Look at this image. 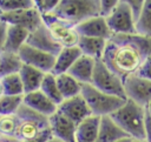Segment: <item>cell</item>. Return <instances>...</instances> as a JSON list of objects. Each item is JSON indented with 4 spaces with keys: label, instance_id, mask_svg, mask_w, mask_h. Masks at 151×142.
<instances>
[{
    "label": "cell",
    "instance_id": "cell-36",
    "mask_svg": "<svg viewBox=\"0 0 151 142\" xmlns=\"http://www.w3.org/2000/svg\"><path fill=\"white\" fill-rule=\"evenodd\" d=\"M51 137H52V133H51V130H50V128H48V129H45L44 131H41V133H40L39 135H37L35 137L29 138V140H26V141H24V142H47Z\"/></svg>",
    "mask_w": 151,
    "mask_h": 142
},
{
    "label": "cell",
    "instance_id": "cell-12",
    "mask_svg": "<svg viewBox=\"0 0 151 142\" xmlns=\"http://www.w3.org/2000/svg\"><path fill=\"white\" fill-rule=\"evenodd\" d=\"M29 46L40 49L42 52H46L52 55H57L61 50V45L52 36L51 32L47 29V27L44 25H40L35 31L31 32L27 39V42Z\"/></svg>",
    "mask_w": 151,
    "mask_h": 142
},
{
    "label": "cell",
    "instance_id": "cell-40",
    "mask_svg": "<svg viewBox=\"0 0 151 142\" xmlns=\"http://www.w3.org/2000/svg\"><path fill=\"white\" fill-rule=\"evenodd\" d=\"M47 142H64V141H61V140H59V138H57V137H54V136H52Z\"/></svg>",
    "mask_w": 151,
    "mask_h": 142
},
{
    "label": "cell",
    "instance_id": "cell-4",
    "mask_svg": "<svg viewBox=\"0 0 151 142\" xmlns=\"http://www.w3.org/2000/svg\"><path fill=\"white\" fill-rule=\"evenodd\" d=\"M81 96L85 99L91 114L99 117L111 116L126 101V99L106 94L93 87L91 83L81 86Z\"/></svg>",
    "mask_w": 151,
    "mask_h": 142
},
{
    "label": "cell",
    "instance_id": "cell-32",
    "mask_svg": "<svg viewBox=\"0 0 151 142\" xmlns=\"http://www.w3.org/2000/svg\"><path fill=\"white\" fill-rule=\"evenodd\" d=\"M60 0H33L34 8L41 14V16L51 14L57 8Z\"/></svg>",
    "mask_w": 151,
    "mask_h": 142
},
{
    "label": "cell",
    "instance_id": "cell-22",
    "mask_svg": "<svg viewBox=\"0 0 151 142\" xmlns=\"http://www.w3.org/2000/svg\"><path fill=\"white\" fill-rule=\"evenodd\" d=\"M28 35H29V32L27 29H25L22 27L8 25L4 52L18 53L20 50V48L27 42Z\"/></svg>",
    "mask_w": 151,
    "mask_h": 142
},
{
    "label": "cell",
    "instance_id": "cell-31",
    "mask_svg": "<svg viewBox=\"0 0 151 142\" xmlns=\"http://www.w3.org/2000/svg\"><path fill=\"white\" fill-rule=\"evenodd\" d=\"M32 7H34L33 0H0V11L2 13L21 11Z\"/></svg>",
    "mask_w": 151,
    "mask_h": 142
},
{
    "label": "cell",
    "instance_id": "cell-21",
    "mask_svg": "<svg viewBox=\"0 0 151 142\" xmlns=\"http://www.w3.org/2000/svg\"><path fill=\"white\" fill-rule=\"evenodd\" d=\"M42 22L47 27V29L51 32L52 36L60 45L66 39V36L72 32V29L74 28L70 23H67L64 20H61L58 16H55L53 13L47 14V15H44L42 16Z\"/></svg>",
    "mask_w": 151,
    "mask_h": 142
},
{
    "label": "cell",
    "instance_id": "cell-39",
    "mask_svg": "<svg viewBox=\"0 0 151 142\" xmlns=\"http://www.w3.org/2000/svg\"><path fill=\"white\" fill-rule=\"evenodd\" d=\"M0 142H21L15 137H6V136H0Z\"/></svg>",
    "mask_w": 151,
    "mask_h": 142
},
{
    "label": "cell",
    "instance_id": "cell-9",
    "mask_svg": "<svg viewBox=\"0 0 151 142\" xmlns=\"http://www.w3.org/2000/svg\"><path fill=\"white\" fill-rule=\"evenodd\" d=\"M0 20L9 26L22 27L29 33L35 31L40 25H42V16L34 7L9 13H2L0 15Z\"/></svg>",
    "mask_w": 151,
    "mask_h": 142
},
{
    "label": "cell",
    "instance_id": "cell-5",
    "mask_svg": "<svg viewBox=\"0 0 151 142\" xmlns=\"http://www.w3.org/2000/svg\"><path fill=\"white\" fill-rule=\"evenodd\" d=\"M17 115L20 120V123L15 138H18L21 142L35 137L41 131L50 128L48 117L32 110L24 103L17 111Z\"/></svg>",
    "mask_w": 151,
    "mask_h": 142
},
{
    "label": "cell",
    "instance_id": "cell-41",
    "mask_svg": "<svg viewBox=\"0 0 151 142\" xmlns=\"http://www.w3.org/2000/svg\"><path fill=\"white\" fill-rule=\"evenodd\" d=\"M4 95H5V93H4V87H2V83H1V79H0V99H1Z\"/></svg>",
    "mask_w": 151,
    "mask_h": 142
},
{
    "label": "cell",
    "instance_id": "cell-35",
    "mask_svg": "<svg viewBox=\"0 0 151 142\" xmlns=\"http://www.w3.org/2000/svg\"><path fill=\"white\" fill-rule=\"evenodd\" d=\"M137 74L151 81V55L144 61V63H143V65L140 66V68L138 69Z\"/></svg>",
    "mask_w": 151,
    "mask_h": 142
},
{
    "label": "cell",
    "instance_id": "cell-38",
    "mask_svg": "<svg viewBox=\"0 0 151 142\" xmlns=\"http://www.w3.org/2000/svg\"><path fill=\"white\" fill-rule=\"evenodd\" d=\"M145 140L146 142H151V116L146 111V120H145Z\"/></svg>",
    "mask_w": 151,
    "mask_h": 142
},
{
    "label": "cell",
    "instance_id": "cell-24",
    "mask_svg": "<svg viewBox=\"0 0 151 142\" xmlns=\"http://www.w3.org/2000/svg\"><path fill=\"white\" fill-rule=\"evenodd\" d=\"M57 83L63 99H71L81 94V83L78 82L68 73L57 75Z\"/></svg>",
    "mask_w": 151,
    "mask_h": 142
},
{
    "label": "cell",
    "instance_id": "cell-42",
    "mask_svg": "<svg viewBox=\"0 0 151 142\" xmlns=\"http://www.w3.org/2000/svg\"><path fill=\"white\" fill-rule=\"evenodd\" d=\"M146 111H147V114L151 116V102H150V103L146 106Z\"/></svg>",
    "mask_w": 151,
    "mask_h": 142
},
{
    "label": "cell",
    "instance_id": "cell-13",
    "mask_svg": "<svg viewBox=\"0 0 151 142\" xmlns=\"http://www.w3.org/2000/svg\"><path fill=\"white\" fill-rule=\"evenodd\" d=\"M58 110L61 111L65 116L71 119L76 124L80 123L88 116H91V110L85 101V99L80 95H77L71 99H65L58 106Z\"/></svg>",
    "mask_w": 151,
    "mask_h": 142
},
{
    "label": "cell",
    "instance_id": "cell-30",
    "mask_svg": "<svg viewBox=\"0 0 151 142\" xmlns=\"http://www.w3.org/2000/svg\"><path fill=\"white\" fill-rule=\"evenodd\" d=\"M24 103L22 96H9L4 95L0 99V116L2 115H14Z\"/></svg>",
    "mask_w": 151,
    "mask_h": 142
},
{
    "label": "cell",
    "instance_id": "cell-14",
    "mask_svg": "<svg viewBox=\"0 0 151 142\" xmlns=\"http://www.w3.org/2000/svg\"><path fill=\"white\" fill-rule=\"evenodd\" d=\"M77 33L80 36H88V38H99L104 40H109L113 34L109 28L106 19L97 15L85 20L84 22L79 23L74 27Z\"/></svg>",
    "mask_w": 151,
    "mask_h": 142
},
{
    "label": "cell",
    "instance_id": "cell-29",
    "mask_svg": "<svg viewBox=\"0 0 151 142\" xmlns=\"http://www.w3.org/2000/svg\"><path fill=\"white\" fill-rule=\"evenodd\" d=\"M20 120L17 114L0 116V136L15 137Z\"/></svg>",
    "mask_w": 151,
    "mask_h": 142
},
{
    "label": "cell",
    "instance_id": "cell-17",
    "mask_svg": "<svg viewBox=\"0 0 151 142\" xmlns=\"http://www.w3.org/2000/svg\"><path fill=\"white\" fill-rule=\"evenodd\" d=\"M126 137H129L127 134L112 120L111 116H104L100 119L97 142H118Z\"/></svg>",
    "mask_w": 151,
    "mask_h": 142
},
{
    "label": "cell",
    "instance_id": "cell-19",
    "mask_svg": "<svg viewBox=\"0 0 151 142\" xmlns=\"http://www.w3.org/2000/svg\"><path fill=\"white\" fill-rule=\"evenodd\" d=\"M100 119L101 117L99 116L91 115L78 123L76 130V142H97Z\"/></svg>",
    "mask_w": 151,
    "mask_h": 142
},
{
    "label": "cell",
    "instance_id": "cell-20",
    "mask_svg": "<svg viewBox=\"0 0 151 142\" xmlns=\"http://www.w3.org/2000/svg\"><path fill=\"white\" fill-rule=\"evenodd\" d=\"M45 74L46 73H44V72H41L34 67L22 65V67L19 72V75H20V79H21L22 84H24L25 94L39 90L41 87L42 80L45 77Z\"/></svg>",
    "mask_w": 151,
    "mask_h": 142
},
{
    "label": "cell",
    "instance_id": "cell-2",
    "mask_svg": "<svg viewBox=\"0 0 151 142\" xmlns=\"http://www.w3.org/2000/svg\"><path fill=\"white\" fill-rule=\"evenodd\" d=\"M112 120L127 134L130 138L144 140L145 138V120L146 108L139 106L130 100L111 115Z\"/></svg>",
    "mask_w": 151,
    "mask_h": 142
},
{
    "label": "cell",
    "instance_id": "cell-44",
    "mask_svg": "<svg viewBox=\"0 0 151 142\" xmlns=\"http://www.w3.org/2000/svg\"><path fill=\"white\" fill-rule=\"evenodd\" d=\"M131 142H146V140H145V138H144V140H133V138H132Z\"/></svg>",
    "mask_w": 151,
    "mask_h": 142
},
{
    "label": "cell",
    "instance_id": "cell-26",
    "mask_svg": "<svg viewBox=\"0 0 151 142\" xmlns=\"http://www.w3.org/2000/svg\"><path fill=\"white\" fill-rule=\"evenodd\" d=\"M40 90L50 99L52 100L55 104H60L63 102V96L60 94V90L58 88V83H57V76L52 73H46L45 77L42 80Z\"/></svg>",
    "mask_w": 151,
    "mask_h": 142
},
{
    "label": "cell",
    "instance_id": "cell-18",
    "mask_svg": "<svg viewBox=\"0 0 151 142\" xmlns=\"http://www.w3.org/2000/svg\"><path fill=\"white\" fill-rule=\"evenodd\" d=\"M81 56V52L78 47H72V48H61V50L55 55V61L54 66L52 69V74L60 75L68 73L71 67L74 65V62Z\"/></svg>",
    "mask_w": 151,
    "mask_h": 142
},
{
    "label": "cell",
    "instance_id": "cell-3",
    "mask_svg": "<svg viewBox=\"0 0 151 142\" xmlns=\"http://www.w3.org/2000/svg\"><path fill=\"white\" fill-rule=\"evenodd\" d=\"M53 14L76 27L99 15V0H60Z\"/></svg>",
    "mask_w": 151,
    "mask_h": 142
},
{
    "label": "cell",
    "instance_id": "cell-10",
    "mask_svg": "<svg viewBox=\"0 0 151 142\" xmlns=\"http://www.w3.org/2000/svg\"><path fill=\"white\" fill-rule=\"evenodd\" d=\"M18 54L24 65L34 67L44 73H51L53 69L55 56L46 52H42L40 49H37L29 46L28 43H25L20 48Z\"/></svg>",
    "mask_w": 151,
    "mask_h": 142
},
{
    "label": "cell",
    "instance_id": "cell-11",
    "mask_svg": "<svg viewBox=\"0 0 151 142\" xmlns=\"http://www.w3.org/2000/svg\"><path fill=\"white\" fill-rule=\"evenodd\" d=\"M48 123L52 136L64 142H76L77 124L61 111L57 110L52 116H50Z\"/></svg>",
    "mask_w": 151,
    "mask_h": 142
},
{
    "label": "cell",
    "instance_id": "cell-27",
    "mask_svg": "<svg viewBox=\"0 0 151 142\" xmlns=\"http://www.w3.org/2000/svg\"><path fill=\"white\" fill-rule=\"evenodd\" d=\"M136 34L151 39V0H144V7L136 21Z\"/></svg>",
    "mask_w": 151,
    "mask_h": 142
},
{
    "label": "cell",
    "instance_id": "cell-28",
    "mask_svg": "<svg viewBox=\"0 0 151 142\" xmlns=\"http://www.w3.org/2000/svg\"><path fill=\"white\" fill-rule=\"evenodd\" d=\"M1 83H2V87H4L5 95H9V96H22V95H25L24 84H22V81L20 79L19 73L7 75V76L2 77Z\"/></svg>",
    "mask_w": 151,
    "mask_h": 142
},
{
    "label": "cell",
    "instance_id": "cell-15",
    "mask_svg": "<svg viewBox=\"0 0 151 142\" xmlns=\"http://www.w3.org/2000/svg\"><path fill=\"white\" fill-rule=\"evenodd\" d=\"M24 104L46 117L52 116L58 110V104H55L52 100H50L40 89L25 94Z\"/></svg>",
    "mask_w": 151,
    "mask_h": 142
},
{
    "label": "cell",
    "instance_id": "cell-25",
    "mask_svg": "<svg viewBox=\"0 0 151 142\" xmlns=\"http://www.w3.org/2000/svg\"><path fill=\"white\" fill-rule=\"evenodd\" d=\"M22 65L24 63L18 53L1 52L0 53V79L7 75L19 73Z\"/></svg>",
    "mask_w": 151,
    "mask_h": 142
},
{
    "label": "cell",
    "instance_id": "cell-33",
    "mask_svg": "<svg viewBox=\"0 0 151 142\" xmlns=\"http://www.w3.org/2000/svg\"><path fill=\"white\" fill-rule=\"evenodd\" d=\"M119 0H99V15L107 18L118 6Z\"/></svg>",
    "mask_w": 151,
    "mask_h": 142
},
{
    "label": "cell",
    "instance_id": "cell-16",
    "mask_svg": "<svg viewBox=\"0 0 151 142\" xmlns=\"http://www.w3.org/2000/svg\"><path fill=\"white\" fill-rule=\"evenodd\" d=\"M96 62H97L96 59L81 54V56L74 62V65L68 70V74L73 76L81 84H88L91 83L92 80Z\"/></svg>",
    "mask_w": 151,
    "mask_h": 142
},
{
    "label": "cell",
    "instance_id": "cell-37",
    "mask_svg": "<svg viewBox=\"0 0 151 142\" xmlns=\"http://www.w3.org/2000/svg\"><path fill=\"white\" fill-rule=\"evenodd\" d=\"M7 28H8V25L0 20V53L4 52V48H5L6 35H7Z\"/></svg>",
    "mask_w": 151,
    "mask_h": 142
},
{
    "label": "cell",
    "instance_id": "cell-7",
    "mask_svg": "<svg viewBox=\"0 0 151 142\" xmlns=\"http://www.w3.org/2000/svg\"><path fill=\"white\" fill-rule=\"evenodd\" d=\"M112 34H136V20L126 0H119L116 9L106 18Z\"/></svg>",
    "mask_w": 151,
    "mask_h": 142
},
{
    "label": "cell",
    "instance_id": "cell-6",
    "mask_svg": "<svg viewBox=\"0 0 151 142\" xmlns=\"http://www.w3.org/2000/svg\"><path fill=\"white\" fill-rule=\"evenodd\" d=\"M91 84L106 94L126 99L124 81L116 73H113L101 60H97L96 62Z\"/></svg>",
    "mask_w": 151,
    "mask_h": 142
},
{
    "label": "cell",
    "instance_id": "cell-8",
    "mask_svg": "<svg viewBox=\"0 0 151 142\" xmlns=\"http://www.w3.org/2000/svg\"><path fill=\"white\" fill-rule=\"evenodd\" d=\"M124 90L126 100H130L146 108L151 102V81L136 74L129 75L124 80Z\"/></svg>",
    "mask_w": 151,
    "mask_h": 142
},
{
    "label": "cell",
    "instance_id": "cell-1",
    "mask_svg": "<svg viewBox=\"0 0 151 142\" xmlns=\"http://www.w3.org/2000/svg\"><path fill=\"white\" fill-rule=\"evenodd\" d=\"M151 55V39L138 34H113L107 41L101 61L123 81L136 74Z\"/></svg>",
    "mask_w": 151,
    "mask_h": 142
},
{
    "label": "cell",
    "instance_id": "cell-43",
    "mask_svg": "<svg viewBox=\"0 0 151 142\" xmlns=\"http://www.w3.org/2000/svg\"><path fill=\"white\" fill-rule=\"evenodd\" d=\"M131 140H132V138H130V137H126V138H123V140H119L118 142H131Z\"/></svg>",
    "mask_w": 151,
    "mask_h": 142
},
{
    "label": "cell",
    "instance_id": "cell-23",
    "mask_svg": "<svg viewBox=\"0 0 151 142\" xmlns=\"http://www.w3.org/2000/svg\"><path fill=\"white\" fill-rule=\"evenodd\" d=\"M106 41L99 38H88V36H80L78 42V48L80 49L83 55L90 56L96 60H101L103 54L105 52Z\"/></svg>",
    "mask_w": 151,
    "mask_h": 142
},
{
    "label": "cell",
    "instance_id": "cell-34",
    "mask_svg": "<svg viewBox=\"0 0 151 142\" xmlns=\"http://www.w3.org/2000/svg\"><path fill=\"white\" fill-rule=\"evenodd\" d=\"M129 7H130V11L134 18V20L137 21V19L139 18L142 11H143V7H144V0H126Z\"/></svg>",
    "mask_w": 151,
    "mask_h": 142
}]
</instances>
